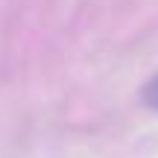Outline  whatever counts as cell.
Masks as SVG:
<instances>
[{"instance_id": "6da1fadb", "label": "cell", "mask_w": 158, "mask_h": 158, "mask_svg": "<svg viewBox=\"0 0 158 158\" xmlns=\"http://www.w3.org/2000/svg\"><path fill=\"white\" fill-rule=\"evenodd\" d=\"M152 102H155V106H158V82L152 85Z\"/></svg>"}]
</instances>
